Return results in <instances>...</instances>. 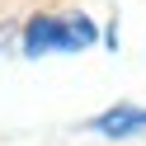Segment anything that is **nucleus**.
I'll use <instances>...</instances> for the list:
<instances>
[{
	"instance_id": "f257e3e1",
	"label": "nucleus",
	"mask_w": 146,
	"mask_h": 146,
	"mask_svg": "<svg viewBox=\"0 0 146 146\" xmlns=\"http://www.w3.org/2000/svg\"><path fill=\"white\" fill-rule=\"evenodd\" d=\"M94 42V24L85 14H38L24 33V52L42 57V52H80Z\"/></svg>"
},
{
	"instance_id": "f03ea898",
	"label": "nucleus",
	"mask_w": 146,
	"mask_h": 146,
	"mask_svg": "<svg viewBox=\"0 0 146 146\" xmlns=\"http://www.w3.org/2000/svg\"><path fill=\"white\" fill-rule=\"evenodd\" d=\"M90 127H94L99 137H137V132H146V108L118 104V108H108V113H99Z\"/></svg>"
}]
</instances>
